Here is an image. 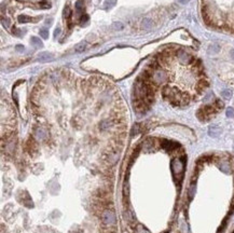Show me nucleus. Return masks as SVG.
<instances>
[{"label":"nucleus","instance_id":"1","mask_svg":"<svg viewBox=\"0 0 234 233\" xmlns=\"http://www.w3.org/2000/svg\"><path fill=\"white\" fill-rule=\"evenodd\" d=\"M177 55H178V58H179V61H180L182 64L190 63V61L192 59V57H191L190 55L187 53L185 51H182V50L178 51V52H177Z\"/></svg>","mask_w":234,"mask_h":233},{"label":"nucleus","instance_id":"2","mask_svg":"<svg viewBox=\"0 0 234 233\" xmlns=\"http://www.w3.org/2000/svg\"><path fill=\"white\" fill-rule=\"evenodd\" d=\"M53 59V55L49 52H41V53L38 55V61L40 63H47V62H50Z\"/></svg>","mask_w":234,"mask_h":233},{"label":"nucleus","instance_id":"3","mask_svg":"<svg viewBox=\"0 0 234 233\" xmlns=\"http://www.w3.org/2000/svg\"><path fill=\"white\" fill-rule=\"evenodd\" d=\"M219 50H220L219 44H217V43L210 44L208 46V54H210V55H212V54H217L219 52Z\"/></svg>","mask_w":234,"mask_h":233},{"label":"nucleus","instance_id":"4","mask_svg":"<svg viewBox=\"0 0 234 233\" xmlns=\"http://www.w3.org/2000/svg\"><path fill=\"white\" fill-rule=\"evenodd\" d=\"M86 49V42H80L78 44L75 45V52L76 53H81Z\"/></svg>","mask_w":234,"mask_h":233},{"label":"nucleus","instance_id":"5","mask_svg":"<svg viewBox=\"0 0 234 233\" xmlns=\"http://www.w3.org/2000/svg\"><path fill=\"white\" fill-rule=\"evenodd\" d=\"M30 42L32 45H35V46H37V48H42V42L40 41L39 38H37V37H31L30 39Z\"/></svg>","mask_w":234,"mask_h":233},{"label":"nucleus","instance_id":"6","mask_svg":"<svg viewBox=\"0 0 234 233\" xmlns=\"http://www.w3.org/2000/svg\"><path fill=\"white\" fill-rule=\"evenodd\" d=\"M152 21H151L150 18H144L142 20V27L145 28V29H150L151 27H152Z\"/></svg>","mask_w":234,"mask_h":233},{"label":"nucleus","instance_id":"7","mask_svg":"<svg viewBox=\"0 0 234 233\" xmlns=\"http://www.w3.org/2000/svg\"><path fill=\"white\" fill-rule=\"evenodd\" d=\"M18 20V22L23 23V24H25V23H28V22H31V21H32V18H29L28 15H20Z\"/></svg>","mask_w":234,"mask_h":233},{"label":"nucleus","instance_id":"8","mask_svg":"<svg viewBox=\"0 0 234 233\" xmlns=\"http://www.w3.org/2000/svg\"><path fill=\"white\" fill-rule=\"evenodd\" d=\"M115 2H117V0H106V1H105V3H104V5H105V8H106V9H108V8L113 7V5H115Z\"/></svg>","mask_w":234,"mask_h":233},{"label":"nucleus","instance_id":"9","mask_svg":"<svg viewBox=\"0 0 234 233\" xmlns=\"http://www.w3.org/2000/svg\"><path fill=\"white\" fill-rule=\"evenodd\" d=\"M124 25L122 24V23H113L112 24V29H115V30H121V29H123Z\"/></svg>","mask_w":234,"mask_h":233},{"label":"nucleus","instance_id":"10","mask_svg":"<svg viewBox=\"0 0 234 233\" xmlns=\"http://www.w3.org/2000/svg\"><path fill=\"white\" fill-rule=\"evenodd\" d=\"M39 32H40V36L42 37L43 39H48V38H49V32H48L45 28H41Z\"/></svg>","mask_w":234,"mask_h":233},{"label":"nucleus","instance_id":"11","mask_svg":"<svg viewBox=\"0 0 234 233\" xmlns=\"http://www.w3.org/2000/svg\"><path fill=\"white\" fill-rule=\"evenodd\" d=\"M64 16L66 18H68L70 16V9H69V7H66V8L64 9Z\"/></svg>","mask_w":234,"mask_h":233},{"label":"nucleus","instance_id":"12","mask_svg":"<svg viewBox=\"0 0 234 233\" xmlns=\"http://www.w3.org/2000/svg\"><path fill=\"white\" fill-rule=\"evenodd\" d=\"M227 114H228V116H234V112H233V109H228V111H227Z\"/></svg>","mask_w":234,"mask_h":233},{"label":"nucleus","instance_id":"13","mask_svg":"<svg viewBox=\"0 0 234 233\" xmlns=\"http://www.w3.org/2000/svg\"><path fill=\"white\" fill-rule=\"evenodd\" d=\"M222 95L225 96L227 98H229V97H231V92H229V91H225V92L222 93Z\"/></svg>","mask_w":234,"mask_h":233},{"label":"nucleus","instance_id":"14","mask_svg":"<svg viewBox=\"0 0 234 233\" xmlns=\"http://www.w3.org/2000/svg\"><path fill=\"white\" fill-rule=\"evenodd\" d=\"M16 50H18V52H23L24 51V46L23 45H16Z\"/></svg>","mask_w":234,"mask_h":233},{"label":"nucleus","instance_id":"15","mask_svg":"<svg viewBox=\"0 0 234 233\" xmlns=\"http://www.w3.org/2000/svg\"><path fill=\"white\" fill-rule=\"evenodd\" d=\"M59 32H61V28L58 27V28H56V29H55V34H54V37L58 36V35H59Z\"/></svg>","mask_w":234,"mask_h":233},{"label":"nucleus","instance_id":"16","mask_svg":"<svg viewBox=\"0 0 234 233\" xmlns=\"http://www.w3.org/2000/svg\"><path fill=\"white\" fill-rule=\"evenodd\" d=\"M53 22V20H52V18H49V20H47V21H45V24H47V25H51V23Z\"/></svg>","mask_w":234,"mask_h":233},{"label":"nucleus","instance_id":"17","mask_svg":"<svg viewBox=\"0 0 234 233\" xmlns=\"http://www.w3.org/2000/svg\"><path fill=\"white\" fill-rule=\"evenodd\" d=\"M179 1H180L181 3H185V2H187V1H188V0H179Z\"/></svg>","mask_w":234,"mask_h":233}]
</instances>
